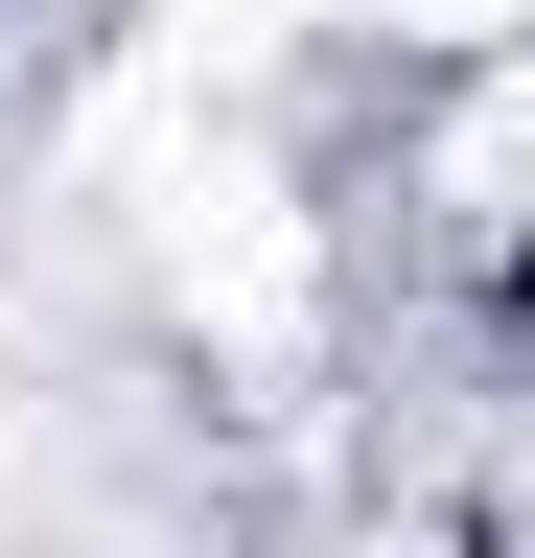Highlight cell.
Here are the masks:
<instances>
[{
	"label": "cell",
	"instance_id": "6da1fadb",
	"mask_svg": "<svg viewBox=\"0 0 535 558\" xmlns=\"http://www.w3.org/2000/svg\"><path fill=\"white\" fill-rule=\"evenodd\" d=\"M512 209H535V70H512V94H465V140H442V233L512 256Z\"/></svg>",
	"mask_w": 535,
	"mask_h": 558
}]
</instances>
